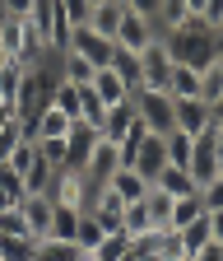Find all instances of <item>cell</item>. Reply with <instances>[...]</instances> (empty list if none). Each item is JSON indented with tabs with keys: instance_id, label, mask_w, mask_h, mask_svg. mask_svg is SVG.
Masks as SVG:
<instances>
[{
	"instance_id": "1",
	"label": "cell",
	"mask_w": 223,
	"mask_h": 261,
	"mask_svg": "<svg viewBox=\"0 0 223 261\" xmlns=\"http://www.w3.org/2000/svg\"><path fill=\"white\" fill-rule=\"evenodd\" d=\"M158 38H163L168 56H172L177 65H190V70H205V65L218 56V33H214L200 14H190L186 23H177V28H168V33H158Z\"/></svg>"
},
{
	"instance_id": "2",
	"label": "cell",
	"mask_w": 223,
	"mask_h": 261,
	"mask_svg": "<svg viewBox=\"0 0 223 261\" xmlns=\"http://www.w3.org/2000/svg\"><path fill=\"white\" fill-rule=\"evenodd\" d=\"M23 19L33 23V33L42 38V47H47V51H56V56H60V51L70 47V33H75V28H70L66 10H60V0H38V5L28 10Z\"/></svg>"
},
{
	"instance_id": "3",
	"label": "cell",
	"mask_w": 223,
	"mask_h": 261,
	"mask_svg": "<svg viewBox=\"0 0 223 261\" xmlns=\"http://www.w3.org/2000/svg\"><path fill=\"white\" fill-rule=\"evenodd\" d=\"M135 103V117L153 130V136H168V130H177V117H172V98L163 89H135L131 93Z\"/></svg>"
},
{
	"instance_id": "4",
	"label": "cell",
	"mask_w": 223,
	"mask_h": 261,
	"mask_svg": "<svg viewBox=\"0 0 223 261\" xmlns=\"http://www.w3.org/2000/svg\"><path fill=\"white\" fill-rule=\"evenodd\" d=\"M51 201L56 205H70V210H88V201L98 196V187H93L88 177H84V168H56V177H51Z\"/></svg>"
},
{
	"instance_id": "5",
	"label": "cell",
	"mask_w": 223,
	"mask_h": 261,
	"mask_svg": "<svg viewBox=\"0 0 223 261\" xmlns=\"http://www.w3.org/2000/svg\"><path fill=\"white\" fill-rule=\"evenodd\" d=\"M168 75H172V56H168L163 38H153L140 51V89H163L168 93Z\"/></svg>"
},
{
	"instance_id": "6",
	"label": "cell",
	"mask_w": 223,
	"mask_h": 261,
	"mask_svg": "<svg viewBox=\"0 0 223 261\" xmlns=\"http://www.w3.org/2000/svg\"><path fill=\"white\" fill-rule=\"evenodd\" d=\"M66 51H75V56H84L93 70H107L112 65V56H116V42H107V38H98V33H88V28H75L70 33V47Z\"/></svg>"
},
{
	"instance_id": "7",
	"label": "cell",
	"mask_w": 223,
	"mask_h": 261,
	"mask_svg": "<svg viewBox=\"0 0 223 261\" xmlns=\"http://www.w3.org/2000/svg\"><path fill=\"white\" fill-rule=\"evenodd\" d=\"M172 117H177V130H186L190 140L214 126V112H209L205 98H172Z\"/></svg>"
},
{
	"instance_id": "8",
	"label": "cell",
	"mask_w": 223,
	"mask_h": 261,
	"mask_svg": "<svg viewBox=\"0 0 223 261\" xmlns=\"http://www.w3.org/2000/svg\"><path fill=\"white\" fill-rule=\"evenodd\" d=\"M153 38H158V23H153L149 14H131V10H125V19H121V28H116V47L140 56Z\"/></svg>"
},
{
	"instance_id": "9",
	"label": "cell",
	"mask_w": 223,
	"mask_h": 261,
	"mask_svg": "<svg viewBox=\"0 0 223 261\" xmlns=\"http://www.w3.org/2000/svg\"><path fill=\"white\" fill-rule=\"evenodd\" d=\"M186 173H190V187H205L218 177V159H214V126L205 130V136H196V149H190V163H186Z\"/></svg>"
},
{
	"instance_id": "10",
	"label": "cell",
	"mask_w": 223,
	"mask_h": 261,
	"mask_svg": "<svg viewBox=\"0 0 223 261\" xmlns=\"http://www.w3.org/2000/svg\"><path fill=\"white\" fill-rule=\"evenodd\" d=\"M98 126L93 121H70V130H66V168H84L88 163V154L98 149Z\"/></svg>"
},
{
	"instance_id": "11",
	"label": "cell",
	"mask_w": 223,
	"mask_h": 261,
	"mask_svg": "<svg viewBox=\"0 0 223 261\" xmlns=\"http://www.w3.org/2000/svg\"><path fill=\"white\" fill-rule=\"evenodd\" d=\"M121 19H125V0H98V5H88L84 28H88V33H98V38H107V42H116Z\"/></svg>"
},
{
	"instance_id": "12",
	"label": "cell",
	"mask_w": 223,
	"mask_h": 261,
	"mask_svg": "<svg viewBox=\"0 0 223 261\" xmlns=\"http://www.w3.org/2000/svg\"><path fill=\"white\" fill-rule=\"evenodd\" d=\"M131 168H135L144 182H153L158 173H163V168H168V145H163V136H153V130H149L144 145L135 149V163H131Z\"/></svg>"
},
{
	"instance_id": "13",
	"label": "cell",
	"mask_w": 223,
	"mask_h": 261,
	"mask_svg": "<svg viewBox=\"0 0 223 261\" xmlns=\"http://www.w3.org/2000/svg\"><path fill=\"white\" fill-rule=\"evenodd\" d=\"M140 117H135V103L125 98V103H112L107 112H103V121H98V136L103 140H112V145H121L125 140V130H131Z\"/></svg>"
},
{
	"instance_id": "14",
	"label": "cell",
	"mask_w": 223,
	"mask_h": 261,
	"mask_svg": "<svg viewBox=\"0 0 223 261\" xmlns=\"http://www.w3.org/2000/svg\"><path fill=\"white\" fill-rule=\"evenodd\" d=\"M121 168V154H116V145L112 140H98V149L88 154V163H84V177L93 182V187H107V177Z\"/></svg>"
},
{
	"instance_id": "15",
	"label": "cell",
	"mask_w": 223,
	"mask_h": 261,
	"mask_svg": "<svg viewBox=\"0 0 223 261\" xmlns=\"http://www.w3.org/2000/svg\"><path fill=\"white\" fill-rule=\"evenodd\" d=\"M121 210H125V201H121V196H116L112 187H98V196L88 201V215L98 219V224L107 228V233H116V228H121Z\"/></svg>"
},
{
	"instance_id": "16",
	"label": "cell",
	"mask_w": 223,
	"mask_h": 261,
	"mask_svg": "<svg viewBox=\"0 0 223 261\" xmlns=\"http://www.w3.org/2000/svg\"><path fill=\"white\" fill-rule=\"evenodd\" d=\"M19 210H23V219H28V233H33V238H47V228H51V210H56L51 196H23Z\"/></svg>"
},
{
	"instance_id": "17",
	"label": "cell",
	"mask_w": 223,
	"mask_h": 261,
	"mask_svg": "<svg viewBox=\"0 0 223 261\" xmlns=\"http://www.w3.org/2000/svg\"><path fill=\"white\" fill-rule=\"evenodd\" d=\"M88 89H93V93L103 98V108H112V103H125V98H131V89H125V80H121V75L112 70V65H107V70H93Z\"/></svg>"
},
{
	"instance_id": "18",
	"label": "cell",
	"mask_w": 223,
	"mask_h": 261,
	"mask_svg": "<svg viewBox=\"0 0 223 261\" xmlns=\"http://www.w3.org/2000/svg\"><path fill=\"white\" fill-rule=\"evenodd\" d=\"M51 177H56V168L38 154V159L23 168V196H47V191H51Z\"/></svg>"
},
{
	"instance_id": "19",
	"label": "cell",
	"mask_w": 223,
	"mask_h": 261,
	"mask_svg": "<svg viewBox=\"0 0 223 261\" xmlns=\"http://www.w3.org/2000/svg\"><path fill=\"white\" fill-rule=\"evenodd\" d=\"M0 261H38V238H28V233H0Z\"/></svg>"
},
{
	"instance_id": "20",
	"label": "cell",
	"mask_w": 223,
	"mask_h": 261,
	"mask_svg": "<svg viewBox=\"0 0 223 261\" xmlns=\"http://www.w3.org/2000/svg\"><path fill=\"white\" fill-rule=\"evenodd\" d=\"M168 98H200V70L172 61V75H168Z\"/></svg>"
},
{
	"instance_id": "21",
	"label": "cell",
	"mask_w": 223,
	"mask_h": 261,
	"mask_svg": "<svg viewBox=\"0 0 223 261\" xmlns=\"http://www.w3.org/2000/svg\"><path fill=\"white\" fill-rule=\"evenodd\" d=\"M107 187H112V191L121 196V201H140V196L149 191V182H144V177H140L135 168H116V173L107 177Z\"/></svg>"
},
{
	"instance_id": "22",
	"label": "cell",
	"mask_w": 223,
	"mask_h": 261,
	"mask_svg": "<svg viewBox=\"0 0 223 261\" xmlns=\"http://www.w3.org/2000/svg\"><path fill=\"white\" fill-rule=\"evenodd\" d=\"M149 187H158L163 196H172V201H177V196H190V191H196V187H190V173H186V168H172V163H168V168L158 173Z\"/></svg>"
},
{
	"instance_id": "23",
	"label": "cell",
	"mask_w": 223,
	"mask_h": 261,
	"mask_svg": "<svg viewBox=\"0 0 223 261\" xmlns=\"http://www.w3.org/2000/svg\"><path fill=\"white\" fill-rule=\"evenodd\" d=\"M103 238H107V228L93 219L88 210H79V219H75V247H79V252H93Z\"/></svg>"
},
{
	"instance_id": "24",
	"label": "cell",
	"mask_w": 223,
	"mask_h": 261,
	"mask_svg": "<svg viewBox=\"0 0 223 261\" xmlns=\"http://www.w3.org/2000/svg\"><path fill=\"white\" fill-rule=\"evenodd\" d=\"M19 89H23V65L19 61H5V65H0V103H5L10 112L19 103Z\"/></svg>"
},
{
	"instance_id": "25",
	"label": "cell",
	"mask_w": 223,
	"mask_h": 261,
	"mask_svg": "<svg viewBox=\"0 0 223 261\" xmlns=\"http://www.w3.org/2000/svg\"><path fill=\"white\" fill-rule=\"evenodd\" d=\"M205 215V201H200V191H190V196H177L172 201V219H168V228H186L190 219H200Z\"/></svg>"
},
{
	"instance_id": "26",
	"label": "cell",
	"mask_w": 223,
	"mask_h": 261,
	"mask_svg": "<svg viewBox=\"0 0 223 261\" xmlns=\"http://www.w3.org/2000/svg\"><path fill=\"white\" fill-rule=\"evenodd\" d=\"M149 215H144V196L140 201H125V210H121V233L125 238H140V233H149Z\"/></svg>"
},
{
	"instance_id": "27",
	"label": "cell",
	"mask_w": 223,
	"mask_h": 261,
	"mask_svg": "<svg viewBox=\"0 0 223 261\" xmlns=\"http://www.w3.org/2000/svg\"><path fill=\"white\" fill-rule=\"evenodd\" d=\"M144 215H149L153 228H168V219H172V196H163L158 187H149L144 191Z\"/></svg>"
},
{
	"instance_id": "28",
	"label": "cell",
	"mask_w": 223,
	"mask_h": 261,
	"mask_svg": "<svg viewBox=\"0 0 223 261\" xmlns=\"http://www.w3.org/2000/svg\"><path fill=\"white\" fill-rule=\"evenodd\" d=\"M75 219H79V210L56 205V210H51V228H47V238H56V243H75Z\"/></svg>"
},
{
	"instance_id": "29",
	"label": "cell",
	"mask_w": 223,
	"mask_h": 261,
	"mask_svg": "<svg viewBox=\"0 0 223 261\" xmlns=\"http://www.w3.org/2000/svg\"><path fill=\"white\" fill-rule=\"evenodd\" d=\"M79 93H84V84L60 80V84H56V93H51V108H60L70 121H79Z\"/></svg>"
},
{
	"instance_id": "30",
	"label": "cell",
	"mask_w": 223,
	"mask_h": 261,
	"mask_svg": "<svg viewBox=\"0 0 223 261\" xmlns=\"http://www.w3.org/2000/svg\"><path fill=\"white\" fill-rule=\"evenodd\" d=\"M163 145H168V163H172V168H186V163H190V149H196V140H190L186 130H168Z\"/></svg>"
},
{
	"instance_id": "31",
	"label": "cell",
	"mask_w": 223,
	"mask_h": 261,
	"mask_svg": "<svg viewBox=\"0 0 223 261\" xmlns=\"http://www.w3.org/2000/svg\"><path fill=\"white\" fill-rule=\"evenodd\" d=\"M88 256H98V261H121V256H131V238H125L121 228H116V233H107V238L93 247Z\"/></svg>"
},
{
	"instance_id": "32",
	"label": "cell",
	"mask_w": 223,
	"mask_h": 261,
	"mask_svg": "<svg viewBox=\"0 0 223 261\" xmlns=\"http://www.w3.org/2000/svg\"><path fill=\"white\" fill-rule=\"evenodd\" d=\"M112 70L125 80V89H131V93L140 89V56H135V51H121V47H116V56H112Z\"/></svg>"
},
{
	"instance_id": "33",
	"label": "cell",
	"mask_w": 223,
	"mask_h": 261,
	"mask_svg": "<svg viewBox=\"0 0 223 261\" xmlns=\"http://www.w3.org/2000/svg\"><path fill=\"white\" fill-rule=\"evenodd\" d=\"M60 80H70V84H88L93 80V65L75 51H60Z\"/></svg>"
},
{
	"instance_id": "34",
	"label": "cell",
	"mask_w": 223,
	"mask_h": 261,
	"mask_svg": "<svg viewBox=\"0 0 223 261\" xmlns=\"http://www.w3.org/2000/svg\"><path fill=\"white\" fill-rule=\"evenodd\" d=\"M84 252L75 243H56V238H38V261H79Z\"/></svg>"
},
{
	"instance_id": "35",
	"label": "cell",
	"mask_w": 223,
	"mask_h": 261,
	"mask_svg": "<svg viewBox=\"0 0 223 261\" xmlns=\"http://www.w3.org/2000/svg\"><path fill=\"white\" fill-rule=\"evenodd\" d=\"M23 145V121L19 117H10L5 126H0V163H10V154Z\"/></svg>"
},
{
	"instance_id": "36",
	"label": "cell",
	"mask_w": 223,
	"mask_h": 261,
	"mask_svg": "<svg viewBox=\"0 0 223 261\" xmlns=\"http://www.w3.org/2000/svg\"><path fill=\"white\" fill-rule=\"evenodd\" d=\"M218 93H223V65H218V61H209L205 70H200V98H205V103H214Z\"/></svg>"
},
{
	"instance_id": "37",
	"label": "cell",
	"mask_w": 223,
	"mask_h": 261,
	"mask_svg": "<svg viewBox=\"0 0 223 261\" xmlns=\"http://www.w3.org/2000/svg\"><path fill=\"white\" fill-rule=\"evenodd\" d=\"M0 196H5L10 205H19V201H23V177L10 168V163H0Z\"/></svg>"
},
{
	"instance_id": "38",
	"label": "cell",
	"mask_w": 223,
	"mask_h": 261,
	"mask_svg": "<svg viewBox=\"0 0 223 261\" xmlns=\"http://www.w3.org/2000/svg\"><path fill=\"white\" fill-rule=\"evenodd\" d=\"M0 233H28V219H23L19 205H5V210H0ZM28 238H33V233H28Z\"/></svg>"
},
{
	"instance_id": "39",
	"label": "cell",
	"mask_w": 223,
	"mask_h": 261,
	"mask_svg": "<svg viewBox=\"0 0 223 261\" xmlns=\"http://www.w3.org/2000/svg\"><path fill=\"white\" fill-rule=\"evenodd\" d=\"M33 145H38V154L51 168H66V140H33Z\"/></svg>"
},
{
	"instance_id": "40",
	"label": "cell",
	"mask_w": 223,
	"mask_h": 261,
	"mask_svg": "<svg viewBox=\"0 0 223 261\" xmlns=\"http://www.w3.org/2000/svg\"><path fill=\"white\" fill-rule=\"evenodd\" d=\"M200 201H205V210H223V173L200 187Z\"/></svg>"
},
{
	"instance_id": "41",
	"label": "cell",
	"mask_w": 223,
	"mask_h": 261,
	"mask_svg": "<svg viewBox=\"0 0 223 261\" xmlns=\"http://www.w3.org/2000/svg\"><path fill=\"white\" fill-rule=\"evenodd\" d=\"M60 10H66L70 28H84V19H88V0H60Z\"/></svg>"
},
{
	"instance_id": "42",
	"label": "cell",
	"mask_w": 223,
	"mask_h": 261,
	"mask_svg": "<svg viewBox=\"0 0 223 261\" xmlns=\"http://www.w3.org/2000/svg\"><path fill=\"white\" fill-rule=\"evenodd\" d=\"M200 19H205L214 33H223V0H205V5H200Z\"/></svg>"
},
{
	"instance_id": "43",
	"label": "cell",
	"mask_w": 223,
	"mask_h": 261,
	"mask_svg": "<svg viewBox=\"0 0 223 261\" xmlns=\"http://www.w3.org/2000/svg\"><path fill=\"white\" fill-rule=\"evenodd\" d=\"M125 10H131V14H149V19L158 23V10H163V0H125Z\"/></svg>"
},
{
	"instance_id": "44",
	"label": "cell",
	"mask_w": 223,
	"mask_h": 261,
	"mask_svg": "<svg viewBox=\"0 0 223 261\" xmlns=\"http://www.w3.org/2000/svg\"><path fill=\"white\" fill-rule=\"evenodd\" d=\"M33 5H38V0H0V14H14V19H23Z\"/></svg>"
},
{
	"instance_id": "45",
	"label": "cell",
	"mask_w": 223,
	"mask_h": 261,
	"mask_svg": "<svg viewBox=\"0 0 223 261\" xmlns=\"http://www.w3.org/2000/svg\"><path fill=\"white\" fill-rule=\"evenodd\" d=\"M190 261H223V243H205V247L190 256Z\"/></svg>"
},
{
	"instance_id": "46",
	"label": "cell",
	"mask_w": 223,
	"mask_h": 261,
	"mask_svg": "<svg viewBox=\"0 0 223 261\" xmlns=\"http://www.w3.org/2000/svg\"><path fill=\"white\" fill-rule=\"evenodd\" d=\"M214 159H218V173H223V126H214Z\"/></svg>"
},
{
	"instance_id": "47",
	"label": "cell",
	"mask_w": 223,
	"mask_h": 261,
	"mask_svg": "<svg viewBox=\"0 0 223 261\" xmlns=\"http://www.w3.org/2000/svg\"><path fill=\"white\" fill-rule=\"evenodd\" d=\"M209 112H214V126H223V93H218L214 103H209Z\"/></svg>"
},
{
	"instance_id": "48",
	"label": "cell",
	"mask_w": 223,
	"mask_h": 261,
	"mask_svg": "<svg viewBox=\"0 0 223 261\" xmlns=\"http://www.w3.org/2000/svg\"><path fill=\"white\" fill-rule=\"evenodd\" d=\"M181 5H186L190 14H200V5H205V0H181Z\"/></svg>"
},
{
	"instance_id": "49",
	"label": "cell",
	"mask_w": 223,
	"mask_h": 261,
	"mask_svg": "<svg viewBox=\"0 0 223 261\" xmlns=\"http://www.w3.org/2000/svg\"><path fill=\"white\" fill-rule=\"evenodd\" d=\"M214 61H218V65H223V33H218V56H214Z\"/></svg>"
},
{
	"instance_id": "50",
	"label": "cell",
	"mask_w": 223,
	"mask_h": 261,
	"mask_svg": "<svg viewBox=\"0 0 223 261\" xmlns=\"http://www.w3.org/2000/svg\"><path fill=\"white\" fill-rule=\"evenodd\" d=\"M121 261H140V256H135V252H131V256H121Z\"/></svg>"
},
{
	"instance_id": "51",
	"label": "cell",
	"mask_w": 223,
	"mask_h": 261,
	"mask_svg": "<svg viewBox=\"0 0 223 261\" xmlns=\"http://www.w3.org/2000/svg\"><path fill=\"white\" fill-rule=\"evenodd\" d=\"M88 5H98V0H88Z\"/></svg>"
},
{
	"instance_id": "52",
	"label": "cell",
	"mask_w": 223,
	"mask_h": 261,
	"mask_svg": "<svg viewBox=\"0 0 223 261\" xmlns=\"http://www.w3.org/2000/svg\"><path fill=\"white\" fill-rule=\"evenodd\" d=\"M181 261H190V256H181Z\"/></svg>"
}]
</instances>
